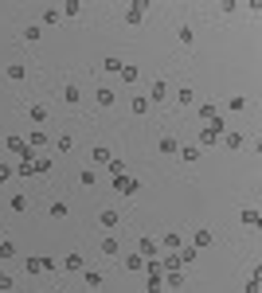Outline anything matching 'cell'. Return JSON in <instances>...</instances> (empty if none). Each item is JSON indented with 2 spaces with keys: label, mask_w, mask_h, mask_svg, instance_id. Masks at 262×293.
I'll return each mask as SVG.
<instances>
[{
  "label": "cell",
  "mask_w": 262,
  "mask_h": 293,
  "mask_svg": "<svg viewBox=\"0 0 262 293\" xmlns=\"http://www.w3.org/2000/svg\"><path fill=\"white\" fill-rule=\"evenodd\" d=\"M223 133H227V125H223V117H211V121H207V125H204V133H200V141H196V145H200V149H207V145H215V141H219V137H223Z\"/></svg>",
  "instance_id": "6da1fadb"
},
{
  "label": "cell",
  "mask_w": 262,
  "mask_h": 293,
  "mask_svg": "<svg viewBox=\"0 0 262 293\" xmlns=\"http://www.w3.org/2000/svg\"><path fill=\"white\" fill-rule=\"evenodd\" d=\"M106 168H110V176H125V161H110Z\"/></svg>",
  "instance_id": "f35d334b"
},
{
  "label": "cell",
  "mask_w": 262,
  "mask_h": 293,
  "mask_svg": "<svg viewBox=\"0 0 262 293\" xmlns=\"http://www.w3.org/2000/svg\"><path fill=\"white\" fill-rule=\"evenodd\" d=\"M59 262L55 258H47V254H35V258H28V274H55Z\"/></svg>",
  "instance_id": "7a4b0ae2"
},
{
  "label": "cell",
  "mask_w": 262,
  "mask_h": 293,
  "mask_svg": "<svg viewBox=\"0 0 262 293\" xmlns=\"http://www.w3.org/2000/svg\"><path fill=\"white\" fill-rule=\"evenodd\" d=\"M82 278H86V289H102V285H106L102 270H82Z\"/></svg>",
  "instance_id": "8fae6325"
},
{
  "label": "cell",
  "mask_w": 262,
  "mask_h": 293,
  "mask_svg": "<svg viewBox=\"0 0 262 293\" xmlns=\"http://www.w3.org/2000/svg\"><path fill=\"white\" fill-rule=\"evenodd\" d=\"M0 258H4V262L16 258V242H12V238H0Z\"/></svg>",
  "instance_id": "603a6c76"
},
{
  "label": "cell",
  "mask_w": 262,
  "mask_h": 293,
  "mask_svg": "<svg viewBox=\"0 0 262 293\" xmlns=\"http://www.w3.org/2000/svg\"><path fill=\"white\" fill-rule=\"evenodd\" d=\"M192 98H196V90H192V86H180V90H176V102H180V106H192Z\"/></svg>",
  "instance_id": "f546056e"
},
{
  "label": "cell",
  "mask_w": 262,
  "mask_h": 293,
  "mask_svg": "<svg viewBox=\"0 0 262 293\" xmlns=\"http://www.w3.org/2000/svg\"><path fill=\"white\" fill-rule=\"evenodd\" d=\"M98 223H102V227H106V231H114V227H121V215H117V211H114V207H106V211H102V215H98Z\"/></svg>",
  "instance_id": "7c38bea8"
},
{
  "label": "cell",
  "mask_w": 262,
  "mask_h": 293,
  "mask_svg": "<svg viewBox=\"0 0 262 293\" xmlns=\"http://www.w3.org/2000/svg\"><path fill=\"white\" fill-rule=\"evenodd\" d=\"M4 78H8V82H24V78H28V67H24V63H8Z\"/></svg>",
  "instance_id": "9c48e42d"
},
{
  "label": "cell",
  "mask_w": 262,
  "mask_h": 293,
  "mask_svg": "<svg viewBox=\"0 0 262 293\" xmlns=\"http://www.w3.org/2000/svg\"><path fill=\"white\" fill-rule=\"evenodd\" d=\"M211 238H215L211 231H196V238H192V247H196V250H204V247H211Z\"/></svg>",
  "instance_id": "ffe728a7"
},
{
  "label": "cell",
  "mask_w": 262,
  "mask_h": 293,
  "mask_svg": "<svg viewBox=\"0 0 262 293\" xmlns=\"http://www.w3.org/2000/svg\"><path fill=\"white\" fill-rule=\"evenodd\" d=\"M164 285H168V289H176V285H184V278H180V270H176V274H164Z\"/></svg>",
  "instance_id": "74e56055"
},
{
  "label": "cell",
  "mask_w": 262,
  "mask_h": 293,
  "mask_svg": "<svg viewBox=\"0 0 262 293\" xmlns=\"http://www.w3.org/2000/svg\"><path fill=\"white\" fill-rule=\"evenodd\" d=\"M24 39H28V43H39V39H43V28L28 24V28H24Z\"/></svg>",
  "instance_id": "484cf974"
},
{
  "label": "cell",
  "mask_w": 262,
  "mask_h": 293,
  "mask_svg": "<svg viewBox=\"0 0 262 293\" xmlns=\"http://www.w3.org/2000/svg\"><path fill=\"white\" fill-rule=\"evenodd\" d=\"M55 141H59V153H71L74 149V137H67V133H59Z\"/></svg>",
  "instance_id": "e575fe53"
},
{
  "label": "cell",
  "mask_w": 262,
  "mask_h": 293,
  "mask_svg": "<svg viewBox=\"0 0 262 293\" xmlns=\"http://www.w3.org/2000/svg\"><path fill=\"white\" fill-rule=\"evenodd\" d=\"M12 289V278H8V274H0V293H8Z\"/></svg>",
  "instance_id": "b9f144b4"
},
{
  "label": "cell",
  "mask_w": 262,
  "mask_h": 293,
  "mask_svg": "<svg viewBox=\"0 0 262 293\" xmlns=\"http://www.w3.org/2000/svg\"><path fill=\"white\" fill-rule=\"evenodd\" d=\"M90 157H94V164H110V161H114V157H110V149H106V145H94V153H90Z\"/></svg>",
  "instance_id": "7402d4cb"
},
{
  "label": "cell",
  "mask_w": 262,
  "mask_h": 293,
  "mask_svg": "<svg viewBox=\"0 0 262 293\" xmlns=\"http://www.w3.org/2000/svg\"><path fill=\"white\" fill-rule=\"evenodd\" d=\"M63 270H71V274H82V270H86V258H82V254H67V258H63Z\"/></svg>",
  "instance_id": "30bf717a"
},
{
  "label": "cell",
  "mask_w": 262,
  "mask_h": 293,
  "mask_svg": "<svg viewBox=\"0 0 262 293\" xmlns=\"http://www.w3.org/2000/svg\"><path fill=\"white\" fill-rule=\"evenodd\" d=\"M98 250H102L106 258H117V254H121V238H117V234H106L102 242H98Z\"/></svg>",
  "instance_id": "5b68a950"
},
{
  "label": "cell",
  "mask_w": 262,
  "mask_h": 293,
  "mask_svg": "<svg viewBox=\"0 0 262 293\" xmlns=\"http://www.w3.org/2000/svg\"><path fill=\"white\" fill-rule=\"evenodd\" d=\"M117 74H121V82H137V78H141V71H137V67H129V63H125Z\"/></svg>",
  "instance_id": "4316f807"
},
{
  "label": "cell",
  "mask_w": 262,
  "mask_h": 293,
  "mask_svg": "<svg viewBox=\"0 0 262 293\" xmlns=\"http://www.w3.org/2000/svg\"><path fill=\"white\" fill-rule=\"evenodd\" d=\"M8 207H12L16 215H20V211H28V196H12V200H8Z\"/></svg>",
  "instance_id": "1f68e13d"
},
{
  "label": "cell",
  "mask_w": 262,
  "mask_h": 293,
  "mask_svg": "<svg viewBox=\"0 0 262 293\" xmlns=\"http://www.w3.org/2000/svg\"><path fill=\"white\" fill-rule=\"evenodd\" d=\"M102 67H106L110 74H117V71H121V59H114V55H110V59H102Z\"/></svg>",
  "instance_id": "8d00e7d4"
},
{
  "label": "cell",
  "mask_w": 262,
  "mask_h": 293,
  "mask_svg": "<svg viewBox=\"0 0 262 293\" xmlns=\"http://www.w3.org/2000/svg\"><path fill=\"white\" fill-rule=\"evenodd\" d=\"M129 110H133V114H137V117H145L149 110H153V102H149L145 94H137V98H133V102H129Z\"/></svg>",
  "instance_id": "9a60e30c"
},
{
  "label": "cell",
  "mask_w": 262,
  "mask_h": 293,
  "mask_svg": "<svg viewBox=\"0 0 262 293\" xmlns=\"http://www.w3.org/2000/svg\"><path fill=\"white\" fill-rule=\"evenodd\" d=\"M200 153H204L200 145H180V157H184L188 164H196V161H200Z\"/></svg>",
  "instance_id": "ac0fdd59"
},
{
  "label": "cell",
  "mask_w": 262,
  "mask_h": 293,
  "mask_svg": "<svg viewBox=\"0 0 262 293\" xmlns=\"http://www.w3.org/2000/svg\"><path fill=\"white\" fill-rule=\"evenodd\" d=\"M239 219H243V227H258L262 215H258V207H243V211H239Z\"/></svg>",
  "instance_id": "4fadbf2b"
},
{
  "label": "cell",
  "mask_w": 262,
  "mask_h": 293,
  "mask_svg": "<svg viewBox=\"0 0 262 293\" xmlns=\"http://www.w3.org/2000/svg\"><path fill=\"white\" fill-rule=\"evenodd\" d=\"M8 149H12V153H20V157H24V149H28V145H24V141H20V137H8Z\"/></svg>",
  "instance_id": "ab89813d"
},
{
  "label": "cell",
  "mask_w": 262,
  "mask_h": 293,
  "mask_svg": "<svg viewBox=\"0 0 262 293\" xmlns=\"http://www.w3.org/2000/svg\"><path fill=\"white\" fill-rule=\"evenodd\" d=\"M31 121L43 125V121H47V106H31Z\"/></svg>",
  "instance_id": "836d02e7"
},
{
  "label": "cell",
  "mask_w": 262,
  "mask_h": 293,
  "mask_svg": "<svg viewBox=\"0 0 262 293\" xmlns=\"http://www.w3.org/2000/svg\"><path fill=\"white\" fill-rule=\"evenodd\" d=\"M47 141H51V137H47L43 129H35V133H28V145H31V149H43Z\"/></svg>",
  "instance_id": "44dd1931"
},
{
  "label": "cell",
  "mask_w": 262,
  "mask_h": 293,
  "mask_svg": "<svg viewBox=\"0 0 262 293\" xmlns=\"http://www.w3.org/2000/svg\"><path fill=\"white\" fill-rule=\"evenodd\" d=\"M227 110H231V114H243V110H247V98H243V94H235L231 102H227Z\"/></svg>",
  "instance_id": "4dcf8cb0"
},
{
  "label": "cell",
  "mask_w": 262,
  "mask_h": 293,
  "mask_svg": "<svg viewBox=\"0 0 262 293\" xmlns=\"http://www.w3.org/2000/svg\"><path fill=\"white\" fill-rule=\"evenodd\" d=\"M114 188L121 191V196H133V191L141 188V184H137V180H133V176H114Z\"/></svg>",
  "instance_id": "52a82bcc"
},
{
  "label": "cell",
  "mask_w": 262,
  "mask_h": 293,
  "mask_svg": "<svg viewBox=\"0 0 262 293\" xmlns=\"http://www.w3.org/2000/svg\"><path fill=\"white\" fill-rule=\"evenodd\" d=\"M125 270L141 274V270H145V258H141V254H125Z\"/></svg>",
  "instance_id": "d6986e66"
},
{
  "label": "cell",
  "mask_w": 262,
  "mask_h": 293,
  "mask_svg": "<svg viewBox=\"0 0 262 293\" xmlns=\"http://www.w3.org/2000/svg\"><path fill=\"white\" fill-rule=\"evenodd\" d=\"M59 12H63V16H78V12H82V4H78V0H67Z\"/></svg>",
  "instance_id": "d6a6232c"
},
{
  "label": "cell",
  "mask_w": 262,
  "mask_h": 293,
  "mask_svg": "<svg viewBox=\"0 0 262 293\" xmlns=\"http://www.w3.org/2000/svg\"><path fill=\"white\" fill-rule=\"evenodd\" d=\"M168 98V82L164 78H153V90H149V102H164Z\"/></svg>",
  "instance_id": "ba28073f"
},
{
  "label": "cell",
  "mask_w": 262,
  "mask_h": 293,
  "mask_svg": "<svg viewBox=\"0 0 262 293\" xmlns=\"http://www.w3.org/2000/svg\"><path fill=\"white\" fill-rule=\"evenodd\" d=\"M145 293H149V289H145Z\"/></svg>",
  "instance_id": "ee69618b"
},
{
  "label": "cell",
  "mask_w": 262,
  "mask_h": 293,
  "mask_svg": "<svg viewBox=\"0 0 262 293\" xmlns=\"http://www.w3.org/2000/svg\"><path fill=\"white\" fill-rule=\"evenodd\" d=\"M78 184L94 188V184H98V172H94V168H82V172H78Z\"/></svg>",
  "instance_id": "83f0119b"
},
{
  "label": "cell",
  "mask_w": 262,
  "mask_h": 293,
  "mask_svg": "<svg viewBox=\"0 0 262 293\" xmlns=\"http://www.w3.org/2000/svg\"><path fill=\"white\" fill-rule=\"evenodd\" d=\"M176 39H180L184 47H192V39H196V31H192L188 24H180V31H176Z\"/></svg>",
  "instance_id": "d4e9b609"
},
{
  "label": "cell",
  "mask_w": 262,
  "mask_h": 293,
  "mask_svg": "<svg viewBox=\"0 0 262 293\" xmlns=\"http://www.w3.org/2000/svg\"><path fill=\"white\" fill-rule=\"evenodd\" d=\"M63 102H67V106H78V102H82V90L74 86V82H71V86H63Z\"/></svg>",
  "instance_id": "2e32d148"
},
{
  "label": "cell",
  "mask_w": 262,
  "mask_h": 293,
  "mask_svg": "<svg viewBox=\"0 0 262 293\" xmlns=\"http://www.w3.org/2000/svg\"><path fill=\"white\" fill-rule=\"evenodd\" d=\"M219 141H223V145L231 149V153H239V149L247 145V133H243V129H227L223 137H219Z\"/></svg>",
  "instance_id": "277c9868"
},
{
  "label": "cell",
  "mask_w": 262,
  "mask_h": 293,
  "mask_svg": "<svg viewBox=\"0 0 262 293\" xmlns=\"http://www.w3.org/2000/svg\"><path fill=\"white\" fill-rule=\"evenodd\" d=\"M137 254H141L145 262H153V258L160 254V242L153 238V234H141V238H137Z\"/></svg>",
  "instance_id": "3957f363"
},
{
  "label": "cell",
  "mask_w": 262,
  "mask_h": 293,
  "mask_svg": "<svg viewBox=\"0 0 262 293\" xmlns=\"http://www.w3.org/2000/svg\"><path fill=\"white\" fill-rule=\"evenodd\" d=\"M157 149L164 153V157H176V153H180V141H176V137H160Z\"/></svg>",
  "instance_id": "5bb4252c"
},
{
  "label": "cell",
  "mask_w": 262,
  "mask_h": 293,
  "mask_svg": "<svg viewBox=\"0 0 262 293\" xmlns=\"http://www.w3.org/2000/svg\"><path fill=\"white\" fill-rule=\"evenodd\" d=\"M94 102H98V106H114L117 98H114V90H106V86H102L98 94H94Z\"/></svg>",
  "instance_id": "f1b7e54d"
},
{
  "label": "cell",
  "mask_w": 262,
  "mask_h": 293,
  "mask_svg": "<svg viewBox=\"0 0 262 293\" xmlns=\"http://www.w3.org/2000/svg\"><path fill=\"white\" fill-rule=\"evenodd\" d=\"M12 176V164H0V180H8Z\"/></svg>",
  "instance_id": "7bdbcfd3"
},
{
  "label": "cell",
  "mask_w": 262,
  "mask_h": 293,
  "mask_svg": "<svg viewBox=\"0 0 262 293\" xmlns=\"http://www.w3.org/2000/svg\"><path fill=\"white\" fill-rule=\"evenodd\" d=\"M47 211H51V219H67V211H71V207L63 204V200H55V204L47 207Z\"/></svg>",
  "instance_id": "cb8c5ba5"
},
{
  "label": "cell",
  "mask_w": 262,
  "mask_h": 293,
  "mask_svg": "<svg viewBox=\"0 0 262 293\" xmlns=\"http://www.w3.org/2000/svg\"><path fill=\"white\" fill-rule=\"evenodd\" d=\"M43 24H47V28H55V24H59V8H43Z\"/></svg>",
  "instance_id": "d590c367"
},
{
  "label": "cell",
  "mask_w": 262,
  "mask_h": 293,
  "mask_svg": "<svg viewBox=\"0 0 262 293\" xmlns=\"http://www.w3.org/2000/svg\"><path fill=\"white\" fill-rule=\"evenodd\" d=\"M160 242H164L168 250H180V247H184V234H180V231H168L164 238H160Z\"/></svg>",
  "instance_id": "e0dca14e"
},
{
  "label": "cell",
  "mask_w": 262,
  "mask_h": 293,
  "mask_svg": "<svg viewBox=\"0 0 262 293\" xmlns=\"http://www.w3.org/2000/svg\"><path fill=\"white\" fill-rule=\"evenodd\" d=\"M145 8H149L145 0H133V4H129V12H125V24H133V28H137V24L145 20Z\"/></svg>",
  "instance_id": "8992f818"
},
{
  "label": "cell",
  "mask_w": 262,
  "mask_h": 293,
  "mask_svg": "<svg viewBox=\"0 0 262 293\" xmlns=\"http://www.w3.org/2000/svg\"><path fill=\"white\" fill-rule=\"evenodd\" d=\"M247 293H262V281H258V270H254V278L247 281Z\"/></svg>",
  "instance_id": "60d3db41"
}]
</instances>
